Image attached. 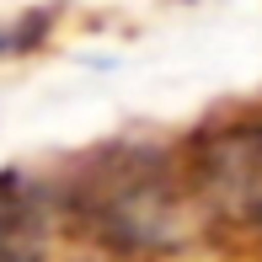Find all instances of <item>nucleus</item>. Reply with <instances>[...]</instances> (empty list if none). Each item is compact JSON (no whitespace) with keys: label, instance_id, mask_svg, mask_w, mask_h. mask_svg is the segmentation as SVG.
Segmentation results:
<instances>
[{"label":"nucleus","instance_id":"obj_2","mask_svg":"<svg viewBox=\"0 0 262 262\" xmlns=\"http://www.w3.org/2000/svg\"><path fill=\"white\" fill-rule=\"evenodd\" d=\"M171 156L204 235L262 241V107L198 118L182 139H171Z\"/></svg>","mask_w":262,"mask_h":262},{"label":"nucleus","instance_id":"obj_1","mask_svg":"<svg viewBox=\"0 0 262 262\" xmlns=\"http://www.w3.org/2000/svg\"><path fill=\"white\" fill-rule=\"evenodd\" d=\"M54 182L64 235L113 262H177L198 241H209L166 139L102 145Z\"/></svg>","mask_w":262,"mask_h":262},{"label":"nucleus","instance_id":"obj_3","mask_svg":"<svg viewBox=\"0 0 262 262\" xmlns=\"http://www.w3.org/2000/svg\"><path fill=\"white\" fill-rule=\"evenodd\" d=\"M59 235H64L59 182L21 177V187L0 204V262H54Z\"/></svg>","mask_w":262,"mask_h":262},{"label":"nucleus","instance_id":"obj_4","mask_svg":"<svg viewBox=\"0 0 262 262\" xmlns=\"http://www.w3.org/2000/svg\"><path fill=\"white\" fill-rule=\"evenodd\" d=\"M54 262H113V257H102V252H75V257H54Z\"/></svg>","mask_w":262,"mask_h":262}]
</instances>
